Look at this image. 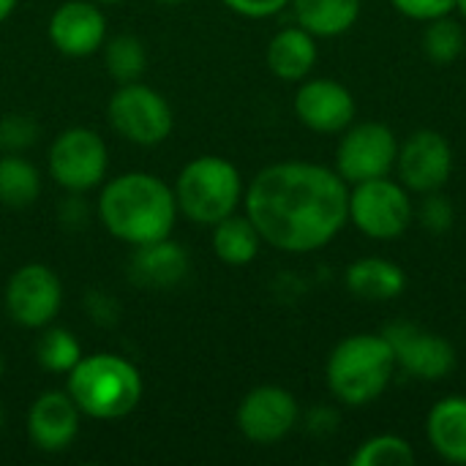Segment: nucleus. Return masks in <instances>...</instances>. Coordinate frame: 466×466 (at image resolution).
Listing matches in <instances>:
<instances>
[{
  "instance_id": "nucleus-19",
  "label": "nucleus",
  "mask_w": 466,
  "mask_h": 466,
  "mask_svg": "<svg viewBox=\"0 0 466 466\" xmlns=\"http://www.w3.org/2000/svg\"><path fill=\"white\" fill-rule=\"evenodd\" d=\"M319 38L303 30L300 25L281 27L270 41H268V68L273 76L281 82H303L311 76L319 60Z\"/></svg>"
},
{
  "instance_id": "nucleus-22",
  "label": "nucleus",
  "mask_w": 466,
  "mask_h": 466,
  "mask_svg": "<svg viewBox=\"0 0 466 466\" xmlns=\"http://www.w3.org/2000/svg\"><path fill=\"white\" fill-rule=\"evenodd\" d=\"M210 246H213V254L224 265L243 268L259 257L262 235L257 232V227L251 224V218L246 213H232V216L221 218L218 224H213Z\"/></svg>"
},
{
  "instance_id": "nucleus-8",
  "label": "nucleus",
  "mask_w": 466,
  "mask_h": 466,
  "mask_svg": "<svg viewBox=\"0 0 466 466\" xmlns=\"http://www.w3.org/2000/svg\"><path fill=\"white\" fill-rule=\"evenodd\" d=\"M49 177L68 194H87L106 180L109 147L93 128L74 126L60 131L46 153Z\"/></svg>"
},
{
  "instance_id": "nucleus-3",
  "label": "nucleus",
  "mask_w": 466,
  "mask_h": 466,
  "mask_svg": "<svg viewBox=\"0 0 466 466\" xmlns=\"http://www.w3.org/2000/svg\"><path fill=\"white\" fill-rule=\"evenodd\" d=\"M396 371L393 350L382 333H352L325 360L328 390L344 407H369L382 399Z\"/></svg>"
},
{
  "instance_id": "nucleus-7",
  "label": "nucleus",
  "mask_w": 466,
  "mask_h": 466,
  "mask_svg": "<svg viewBox=\"0 0 466 466\" xmlns=\"http://www.w3.org/2000/svg\"><path fill=\"white\" fill-rule=\"evenodd\" d=\"M106 120L117 137L139 147L161 145L175 128L169 101L145 82H123L106 104Z\"/></svg>"
},
{
  "instance_id": "nucleus-12",
  "label": "nucleus",
  "mask_w": 466,
  "mask_h": 466,
  "mask_svg": "<svg viewBox=\"0 0 466 466\" xmlns=\"http://www.w3.org/2000/svg\"><path fill=\"white\" fill-rule=\"evenodd\" d=\"M382 336L388 339L393 358H396V369L412 380H423V382H440L445 377L453 374L459 358H456V347L434 333L426 330L415 322H390Z\"/></svg>"
},
{
  "instance_id": "nucleus-37",
  "label": "nucleus",
  "mask_w": 466,
  "mask_h": 466,
  "mask_svg": "<svg viewBox=\"0 0 466 466\" xmlns=\"http://www.w3.org/2000/svg\"><path fill=\"white\" fill-rule=\"evenodd\" d=\"M0 377H3V355H0Z\"/></svg>"
},
{
  "instance_id": "nucleus-30",
  "label": "nucleus",
  "mask_w": 466,
  "mask_h": 466,
  "mask_svg": "<svg viewBox=\"0 0 466 466\" xmlns=\"http://www.w3.org/2000/svg\"><path fill=\"white\" fill-rule=\"evenodd\" d=\"M390 5L412 22H431L456 11V0H390Z\"/></svg>"
},
{
  "instance_id": "nucleus-34",
  "label": "nucleus",
  "mask_w": 466,
  "mask_h": 466,
  "mask_svg": "<svg viewBox=\"0 0 466 466\" xmlns=\"http://www.w3.org/2000/svg\"><path fill=\"white\" fill-rule=\"evenodd\" d=\"M456 14L466 19V0H456Z\"/></svg>"
},
{
  "instance_id": "nucleus-13",
  "label": "nucleus",
  "mask_w": 466,
  "mask_h": 466,
  "mask_svg": "<svg viewBox=\"0 0 466 466\" xmlns=\"http://www.w3.org/2000/svg\"><path fill=\"white\" fill-rule=\"evenodd\" d=\"M238 431L254 445H276L287 440L300 423L298 399L279 385L251 388L235 412Z\"/></svg>"
},
{
  "instance_id": "nucleus-2",
  "label": "nucleus",
  "mask_w": 466,
  "mask_h": 466,
  "mask_svg": "<svg viewBox=\"0 0 466 466\" xmlns=\"http://www.w3.org/2000/svg\"><path fill=\"white\" fill-rule=\"evenodd\" d=\"M96 213L112 238L128 246H145L169 238L180 210L169 183L150 172H126L101 183Z\"/></svg>"
},
{
  "instance_id": "nucleus-6",
  "label": "nucleus",
  "mask_w": 466,
  "mask_h": 466,
  "mask_svg": "<svg viewBox=\"0 0 466 466\" xmlns=\"http://www.w3.org/2000/svg\"><path fill=\"white\" fill-rule=\"evenodd\" d=\"M347 216L350 224L369 240H396L415 221L412 191L404 188L393 175L352 183Z\"/></svg>"
},
{
  "instance_id": "nucleus-33",
  "label": "nucleus",
  "mask_w": 466,
  "mask_h": 466,
  "mask_svg": "<svg viewBox=\"0 0 466 466\" xmlns=\"http://www.w3.org/2000/svg\"><path fill=\"white\" fill-rule=\"evenodd\" d=\"M16 3H19V0H0V22H5V19L14 14Z\"/></svg>"
},
{
  "instance_id": "nucleus-9",
  "label": "nucleus",
  "mask_w": 466,
  "mask_h": 466,
  "mask_svg": "<svg viewBox=\"0 0 466 466\" xmlns=\"http://www.w3.org/2000/svg\"><path fill=\"white\" fill-rule=\"evenodd\" d=\"M399 137L390 126L377 120H355L339 134L333 169L352 186L393 175L399 156Z\"/></svg>"
},
{
  "instance_id": "nucleus-36",
  "label": "nucleus",
  "mask_w": 466,
  "mask_h": 466,
  "mask_svg": "<svg viewBox=\"0 0 466 466\" xmlns=\"http://www.w3.org/2000/svg\"><path fill=\"white\" fill-rule=\"evenodd\" d=\"M93 3H98V5H101V3H120V0H93Z\"/></svg>"
},
{
  "instance_id": "nucleus-16",
  "label": "nucleus",
  "mask_w": 466,
  "mask_h": 466,
  "mask_svg": "<svg viewBox=\"0 0 466 466\" xmlns=\"http://www.w3.org/2000/svg\"><path fill=\"white\" fill-rule=\"evenodd\" d=\"M82 412L68 390H44L27 412V440L41 453H63L79 434Z\"/></svg>"
},
{
  "instance_id": "nucleus-27",
  "label": "nucleus",
  "mask_w": 466,
  "mask_h": 466,
  "mask_svg": "<svg viewBox=\"0 0 466 466\" xmlns=\"http://www.w3.org/2000/svg\"><path fill=\"white\" fill-rule=\"evenodd\" d=\"M418 461V453L410 440L399 434H374L363 440L352 456V466H412Z\"/></svg>"
},
{
  "instance_id": "nucleus-11",
  "label": "nucleus",
  "mask_w": 466,
  "mask_h": 466,
  "mask_svg": "<svg viewBox=\"0 0 466 466\" xmlns=\"http://www.w3.org/2000/svg\"><path fill=\"white\" fill-rule=\"evenodd\" d=\"M456 156L445 134L434 128H418L399 142L393 175L412 194L442 191L453 177Z\"/></svg>"
},
{
  "instance_id": "nucleus-10",
  "label": "nucleus",
  "mask_w": 466,
  "mask_h": 466,
  "mask_svg": "<svg viewBox=\"0 0 466 466\" xmlns=\"http://www.w3.org/2000/svg\"><path fill=\"white\" fill-rule=\"evenodd\" d=\"M63 309V281L44 262L16 268L5 281V314L14 325L44 330Z\"/></svg>"
},
{
  "instance_id": "nucleus-28",
  "label": "nucleus",
  "mask_w": 466,
  "mask_h": 466,
  "mask_svg": "<svg viewBox=\"0 0 466 466\" xmlns=\"http://www.w3.org/2000/svg\"><path fill=\"white\" fill-rule=\"evenodd\" d=\"M415 221L429 235H448L456 224V208L442 191L420 194V202L415 205Z\"/></svg>"
},
{
  "instance_id": "nucleus-21",
  "label": "nucleus",
  "mask_w": 466,
  "mask_h": 466,
  "mask_svg": "<svg viewBox=\"0 0 466 466\" xmlns=\"http://www.w3.org/2000/svg\"><path fill=\"white\" fill-rule=\"evenodd\" d=\"M295 25L317 38H336L355 27L363 0H289Z\"/></svg>"
},
{
  "instance_id": "nucleus-4",
  "label": "nucleus",
  "mask_w": 466,
  "mask_h": 466,
  "mask_svg": "<svg viewBox=\"0 0 466 466\" xmlns=\"http://www.w3.org/2000/svg\"><path fill=\"white\" fill-rule=\"evenodd\" d=\"M66 390L76 401L79 412L93 420H120L131 415L142 401L139 369L112 352L82 355L68 371Z\"/></svg>"
},
{
  "instance_id": "nucleus-23",
  "label": "nucleus",
  "mask_w": 466,
  "mask_h": 466,
  "mask_svg": "<svg viewBox=\"0 0 466 466\" xmlns=\"http://www.w3.org/2000/svg\"><path fill=\"white\" fill-rule=\"evenodd\" d=\"M41 197V172L19 153H0V205L25 210Z\"/></svg>"
},
{
  "instance_id": "nucleus-35",
  "label": "nucleus",
  "mask_w": 466,
  "mask_h": 466,
  "mask_svg": "<svg viewBox=\"0 0 466 466\" xmlns=\"http://www.w3.org/2000/svg\"><path fill=\"white\" fill-rule=\"evenodd\" d=\"M158 3H164V5H175V3H186V0H158Z\"/></svg>"
},
{
  "instance_id": "nucleus-24",
  "label": "nucleus",
  "mask_w": 466,
  "mask_h": 466,
  "mask_svg": "<svg viewBox=\"0 0 466 466\" xmlns=\"http://www.w3.org/2000/svg\"><path fill=\"white\" fill-rule=\"evenodd\" d=\"M101 55H104V66H106L109 76L117 85L142 79V74L147 68V49L131 33H120V35H112V38L106 35V41L101 46Z\"/></svg>"
},
{
  "instance_id": "nucleus-17",
  "label": "nucleus",
  "mask_w": 466,
  "mask_h": 466,
  "mask_svg": "<svg viewBox=\"0 0 466 466\" xmlns=\"http://www.w3.org/2000/svg\"><path fill=\"white\" fill-rule=\"evenodd\" d=\"M188 251L169 238L134 246L128 257V279L139 289H172L188 276Z\"/></svg>"
},
{
  "instance_id": "nucleus-31",
  "label": "nucleus",
  "mask_w": 466,
  "mask_h": 466,
  "mask_svg": "<svg viewBox=\"0 0 466 466\" xmlns=\"http://www.w3.org/2000/svg\"><path fill=\"white\" fill-rule=\"evenodd\" d=\"M221 3L246 19H268L289 8V0H221Z\"/></svg>"
},
{
  "instance_id": "nucleus-39",
  "label": "nucleus",
  "mask_w": 466,
  "mask_h": 466,
  "mask_svg": "<svg viewBox=\"0 0 466 466\" xmlns=\"http://www.w3.org/2000/svg\"><path fill=\"white\" fill-rule=\"evenodd\" d=\"M0 153H3V145H0Z\"/></svg>"
},
{
  "instance_id": "nucleus-29",
  "label": "nucleus",
  "mask_w": 466,
  "mask_h": 466,
  "mask_svg": "<svg viewBox=\"0 0 466 466\" xmlns=\"http://www.w3.org/2000/svg\"><path fill=\"white\" fill-rule=\"evenodd\" d=\"M38 126L27 115H5L0 120V145L8 150H25L35 142Z\"/></svg>"
},
{
  "instance_id": "nucleus-26",
  "label": "nucleus",
  "mask_w": 466,
  "mask_h": 466,
  "mask_svg": "<svg viewBox=\"0 0 466 466\" xmlns=\"http://www.w3.org/2000/svg\"><path fill=\"white\" fill-rule=\"evenodd\" d=\"M82 360L79 339L66 328H44L35 341V363L49 374H66Z\"/></svg>"
},
{
  "instance_id": "nucleus-25",
  "label": "nucleus",
  "mask_w": 466,
  "mask_h": 466,
  "mask_svg": "<svg viewBox=\"0 0 466 466\" xmlns=\"http://www.w3.org/2000/svg\"><path fill=\"white\" fill-rule=\"evenodd\" d=\"M426 30H423V38H420V46L426 52V57L437 66H448V63H456L466 49V30L464 22H459L453 14H445V16H437L431 22H423Z\"/></svg>"
},
{
  "instance_id": "nucleus-20",
  "label": "nucleus",
  "mask_w": 466,
  "mask_h": 466,
  "mask_svg": "<svg viewBox=\"0 0 466 466\" xmlns=\"http://www.w3.org/2000/svg\"><path fill=\"white\" fill-rule=\"evenodd\" d=\"M426 440L442 461L466 466V396H445L429 410Z\"/></svg>"
},
{
  "instance_id": "nucleus-14",
  "label": "nucleus",
  "mask_w": 466,
  "mask_h": 466,
  "mask_svg": "<svg viewBox=\"0 0 466 466\" xmlns=\"http://www.w3.org/2000/svg\"><path fill=\"white\" fill-rule=\"evenodd\" d=\"M295 117L314 134H341L358 117V101L347 85L328 76H309L292 98Z\"/></svg>"
},
{
  "instance_id": "nucleus-5",
  "label": "nucleus",
  "mask_w": 466,
  "mask_h": 466,
  "mask_svg": "<svg viewBox=\"0 0 466 466\" xmlns=\"http://www.w3.org/2000/svg\"><path fill=\"white\" fill-rule=\"evenodd\" d=\"M243 194L246 183L240 169L224 156H197L180 169L175 180L177 210L202 227H213L221 218L238 213Z\"/></svg>"
},
{
  "instance_id": "nucleus-18",
  "label": "nucleus",
  "mask_w": 466,
  "mask_h": 466,
  "mask_svg": "<svg viewBox=\"0 0 466 466\" xmlns=\"http://www.w3.org/2000/svg\"><path fill=\"white\" fill-rule=\"evenodd\" d=\"M344 287L352 298L366 303H390L404 295L407 273L388 257H360L347 265Z\"/></svg>"
},
{
  "instance_id": "nucleus-1",
  "label": "nucleus",
  "mask_w": 466,
  "mask_h": 466,
  "mask_svg": "<svg viewBox=\"0 0 466 466\" xmlns=\"http://www.w3.org/2000/svg\"><path fill=\"white\" fill-rule=\"evenodd\" d=\"M350 183L325 164L289 158L268 164L246 183L243 213L262 243L284 254L325 248L347 224Z\"/></svg>"
},
{
  "instance_id": "nucleus-38",
  "label": "nucleus",
  "mask_w": 466,
  "mask_h": 466,
  "mask_svg": "<svg viewBox=\"0 0 466 466\" xmlns=\"http://www.w3.org/2000/svg\"><path fill=\"white\" fill-rule=\"evenodd\" d=\"M0 429H3V407H0Z\"/></svg>"
},
{
  "instance_id": "nucleus-32",
  "label": "nucleus",
  "mask_w": 466,
  "mask_h": 466,
  "mask_svg": "<svg viewBox=\"0 0 466 466\" xmlns=\"http://www.w3.org/2000/svg\"><path fill=\"white\" fill-rule=\"evenodd\" d=\"M309 429L311 431H317V434H330V431H336V426H339V418H336V412L333 410H317V412H311L309 415Z\"/></svg>"
},
{
  "instance_id": "nucleus-15",
  "label": "nucleus",
  "mask_w": 466,
  "mask_h": 466,
  "mask_svg": "<svg viewBox=\"0 0 466 466\" xmlns=\"http://www.w3.org/2000/svg\"><path fill=\"white\" fill-rule=\"evenodd\" d=\"M106 16L93 0H66L49 16V41L66 57H90L106 41Z\"/></svg>"
}]
</instances>
